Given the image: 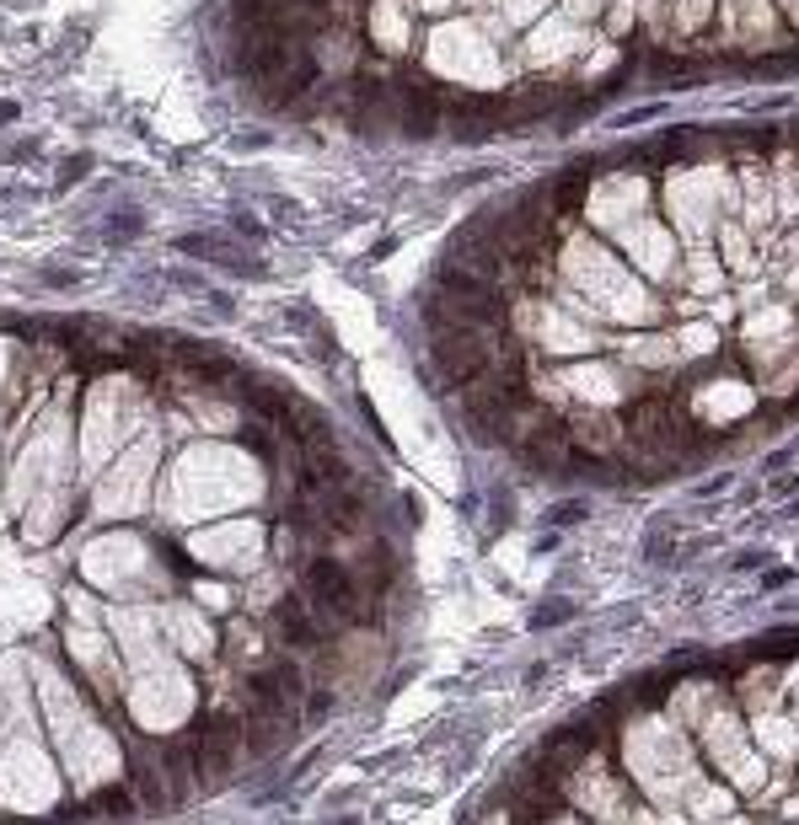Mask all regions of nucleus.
Segmentation results:
<instances>
[{
  "instance_id": "f257e3e1",
  "label": "nucleus",
  "mask_w": 799,
  "mask_h": 825,
  "mask_svg": "<svg viewBox=\"0 0 799 825\" xmlns=\"http://www.w3.org/2000/svg\"><path fill=\"white\" fill-rule=\"evenodd\" d=\"M268 632H274L285 648H295V654H317V648H333L338 638H344L328 616H317V605H311L301 589H290V595L274 601V611H268Z\"/></svg>"
},
{
  "instance_id": "f03ea898",
  "label": "nucleus",
  "mask_w": 799,
  "mask_h": 825,
  "mask_svg": "<svg viewBox=\"0 0 799 825\" xmlns=\"http://www.w3.org/2000/svg\"><path fill=\"white\" fill-rule=\"evenodd\" d=\"M579 520H585V504H558L547 515V525H579Z\"/></svg>"
},
{
  "instance_id": "7ed1b4c3",
  "label": "nucleus",
  "mask_w": 799,
  "mask_h": 825,
  "mask_svg": "<svg viewBox=\"0 0 799 825\" xmlns=\"http://www.w3.org/2000/svg\"><path fill=\"white\" fill-rule=\"evenodd\" d=\"M97 809H103V815H129L134 804L123 799V788H113V793H103V799H97Z\"/></svg>"
},
{
  "instance_id": "20e7f679",
  "label": "nucleus",
  "mask_w": 799,
  "mask_h": 825,
  "mask_svg": "<svg viewBox=\"0 0 799 825\" xmlns=\"http://www.w3.org/2000/svg\"><path fill=\"white\" fill-rule=\"evenodd\" d=\"M563 611H569V605H563V601H553V605H542V611H536V616H532V627H558V622H563Z\"/></svg>"
},
{
  "instance_id": "39448f33",
  "label": "nucleus",
  "mask_w": 799,
  "mask_h": 825,
  "mask_svg": "<svg viewBox=\"0 0 799 825\" xmlns=\"http://www.w3.org/2000/svg\"><path fill=\"white\" fill-rule=\"evenodd\" d=\"M789 579H794V574H789V568H767V589H783V584H789Z\"/></svg>"
}]
</instances>
